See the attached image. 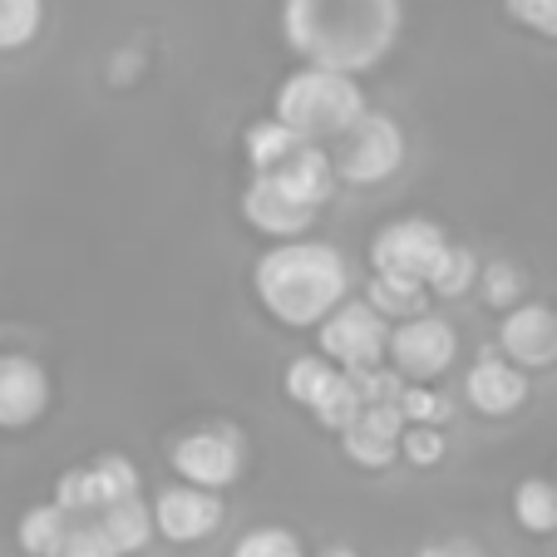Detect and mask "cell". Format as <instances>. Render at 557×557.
Returning <instances> with one entry per match:
<instances>
[{
    "mask_svg": "<svg viewBox=\"0 0 557 557\" xmlns=\"http://www.w3.org/2000/svg\"><path fill=\"white\" fill-rule=\"evenodd\" d=\"M405 0H282V35L306 64L366 74L395 50Z\"/></svg>",
    "mask_w": 557,
    "mask_h": 557,
    "instance_id": "6da1fadb",
    "label": "cell"
},
{
    "mask_svg": "<svg viewBox=\"0 0 557 557\" xmlns=\"http://www.w3.org/2000/svg\"><path fill=\"white\" fill-rule=\"evenodd\" d=\"M252 292L272 321L292 331H315L350 296V272L346 257L331 243H286L267 247L252 267Z\"/></svg>",
    "mask_w": 557,
    "mask_h": 557,
    "instance_id": "7a4b0ae2",
    "label": "cell"
},
{
    "mask_svg": "<svg viewBox=\"0 0 557 557\" xmlns=\"http://www.w3.org/2000/svg\"><path fill=\"white\" fill-rule=\"evenodd\" d=\"M366 109L370 104L366 89L356 85V74L321 70V64H301L296 74H286L272 99V119L306 144H336Z\"/></svg>",
    "mask_w": 557,
    "mask_h": 557,
    "instance_id": "3957f363",
    "label": "cell"
},
{
    "mask_svg": "<svg viewBox=\"0 0 557 557\" xmlns=\"http://www.w3.org/2000/svg\"><path fill=\"white\" fill-rule=\"evenodd\" d=\"M331 169H336V183H350V188H375V183H389L405 163V128L395 124L380 109H366L336 144H326Z\"/></svg>",
    "mask_w": 557,
    "mask_h": 557,
    "instance_id": "277c9868",
    "label": "cell"
},
{
    "mask_svg": "<svg viewBox=\"0 0 557 557\" xmlns=\"http://www.w3.org/2000/svg\"><path fill=\"white\" fill-rule=\"evenodd\" d=\"M454 360H459V331L444 315L420 311L389 326L385 366L400 370V380H440Z\"/></svg>",
    "mask_w": 557,
    "mask_h": 557,
    "instance_id": "5b68a950",
    "label": "cell"
},
{
    "mask_svg": "<svg viewBox=\"0 0 557 557\" xmlns=\"http://www.w3.org/2000/svg\"><path fill=\"white\" fill-rule=\"evenodd\" d=\"M321 336V356L336 360L341 370H366L385 360V341H389V321L360 296H346L336 311L315 326Z\"/></svg>",
    "mask_w": 557,
    "mask_h": 557,
    "instance_id": "8992f818",
    "label": "cell"
},
{
    "mask_svg": "<svg viewBox=\"0 0 557 557\" xmlns=\"http://www.w3.org/2000/svg\"><path fill=\"white\" fill-rule=\"evenodd\" d=\"M247 463V444L237 430L227 424H202V430H188L178 444H173V469H178L183 484L198 488H227L237 484V473Z\"/></svg>",
    "mask_w": 557,
    "mask_h": 557,
    "instance_id": "52a82bcc",
    "label": "cell"
},
{
    "mask_svg": "<svg viewBox=\"0 0 557 557\" xmlns=\"http://www.w3.org/2000/svg\"><path fill=\"white\" fill-rule=\"evenodd\" d=\"M449 237H444L440 222L430 218H395L370 237V267L389 276H430L434 262L444 257Z\"/></svg>",
    "mask_w": 557,
    "mask_h": 557,
    "instance_id": "ba28073f",
    "label": "cell"
},
{
    "mask_svg": "<svg viewBox=\"0 0 557 557\" xmlns=\"http://www.w3.org/2000/svg\"><path fill=\"white\" fill-rule=\"evenodd\" d=\"M243 218H247V227H257L262 237L286 243V237H306L311 222L321 218V208H315L311 198H301V193L286 178H276V173H252V183L243 188Z\"/></svg>",
    "mask_w": 557,
    "mask_h": 557,
    "instance_id": "9c48e42d",
    "label": "cell"
},
{
    "mask_svg": "<svg viewBox=\"0 0 557 557\" xmlns=\"http://www.w3.org/2000/svg\"><path fill=\"white\" fill-rule=\"evenodd\" d=\"M148 508H153V533H163L169 543H202L227 518L218 488H198V484H169Z\"/></svg>",
    "mask_w": 557,
    "mask_h": 557,
    "instance_id": "30bf717a",
    "label": "cell"
},
{
    "mask_svg": "<svg viewBox=\"0 0 557 557\" xmlns=\"http://www.w3.org/2000/svg\"><path fill=\"white\" fill-rule=\"evenodd\" d=\"M50 410V375L25 350H0V430H30Z\"/></svg>",
    "mask_w": 557,
    "mask_h": 557,
    "instance_id": "8fae6325",
    "label": "cell"
},
{
    "mask_svg": "<svg viewBox=\"0 0 557 557\" xmlns=\"http://www.w3.org/2000/svg\"><path fill=\"white\" fill-rule=\"evenodd\" d=\"M498 356L513 360L518 370H543L557 360V311L528 301L508 306L504 326H498Z\"/></svg>",
    "mask_w": 557,
    "mask_h": 557,
    "instance_id": "7c38bea8",
    "label": "cell"
},
{
    "mask_svg": "<svg viewBox=\"0 0 557 557\" xmlns=\"http://www.w3.org/2000/svg\"><path fill=\"white\" fill-rule=\"evenodd\" d=\"M400 430H405L400 405H366L341 430V449L360 469H389V463L400 459Z\"/></svg>",
    "mask_w": 557,
    "mask_h": 557,
    "instance_id": "4fadbf2b",
    "label": "cell"
},
{
    "mask_svg": "<svg viewBox=\"0 0 557 557\" xmlns=\"http://www.w3.org/2000/svg\"><path fill=\"white\" fill-rule=\"evenodd\" d=\"M463 395H469V405L479 414H488V420H504V414H518L528 400V375L513 366V360L504 356H479L469 366V375H463Z\"/></svg>",
    "mask_w": 557,
    "mask_h": 557,
    "instance_id": "5bb4252c",
    "label": "cell"
},
{
    "mask_svg": "<svg viewBox=\"0 0 557 557\" xmlns=\"http://www.w3.org/2000/svg\"><path fill=\"white\" fill-rule=\"evenodd\" d=\"M89 523L99 528V537H104L119 557H134V553H144V547L153 543V508H148L138 494L104 504Z\"/></svg>",
    "mask_w": 557,
    "mask_h": 557,
    "instance_id": "9a60e30c",
    "label": "cell"
},
{
    "mask_svg": "<svg viewBox=\"0 0 557 557\" xmlns=\"http://www.w3.org/2000/svg\"><path fill=\"white\" fill-rule=\"evenodd\" d=\"M366 301L375 306L385 321H405V315H420L430 306V286L420 276H389V272H375L370 276V292Z\"/></svg>",
    "mask_w": 557,
    "mask_h": 557,
    "instance_id": "2e32d148",
    "label": "cell"
},
{
    "mask_svg": "<svg viewBox=\"0 0 557 557\" xmlns=\"http://www.w3.org/2000/svg\"><path fill=\"white\" fill-rule=\"evenodd\" d=\"M74 518L60 504H35L21 518V553L25 557H60L64 537H70Z\"/></svg>",
    "mask_w": 557,
    "mask_h": 557,
    "instance_id": "e0dca14e",
    "label": "cell"
},
{
    "mask_svg": "<svg viewBox=\"0 0 557 557\" xmlns=\"http://www.w3.org/2000/svg\"><path fill=\"white\" fill-rule=\"evenodd\" d=\"M54 504L64 508L70 518H95L104 508V494H99V479H95V463H74V469L60 473V484H54Z\"/></svg>",
    "mask_w": 557,
    "mask_h": 557,
    "instance_id": "ac0fdd59",
    "label": "cell"
},
{
    "mask_svg": "<svg viewBox=\"0 0 557 557\" xmlns=\"http://www.w3.org/2000/svg\"><path fill=\"white\" fill-rule=\"evenodd\" d=\"M296 144H306V138H296L292 128L276 124V119H262V124H252L243 134V148H247V163H252V173H272Z\"/></svg>",
    "mask_w": 557,
    "mask_h": 557,
    "instance_id": "d6986e66",
    "label": "cell"
},
{
    "mask_svg": "<svg viewBox=\"0 0 557 557\" xmlns=\"http://www.w3.org/2000/svg\"><path fill=\"white\" fill-rule=\"evenodd\" d=\"M479 282V257L469 252V247L449 243L444 247V257L434 262V272L424 276V286H430V296H444V301H454V296H463L469 286Z\"/></svg>",
    "mask_w": 557,
    "mask_h": 557,
    "instance_id": "ffe728a7",
    "label": "cell"
},
{
    "mask_svg": "<svg viewBox=\"0 0 557 557\" xmlns=\"http://www.w3.org/2000/svg\"><path fill=\"white\" fill-rule=\"evenodd\" d=\"M513 518L528 533H557V484H547V479H523L513 494Z\"/></svg>",
    "mask_w": 557,
    "mask_h": 557,
    "instance_id": "44dd1931",
    "label": "cell"
},
{
    "mask_svg": "<svg viewBox=\"0 0 557 557\" xmlns=\"http://www.w3.org/2000/svg\"><path fill=\"white\" fill-rule=\"evenodd\" d=\"M336 375H341L336 360H326V356H301V360H292V370H286V395H292L301 410H311V405L321 400L331 385H336Z\"/></svg>",
    "mask_w": 557,
    "mask_h": 557,
    "instance_id": "7402d4cb",
    "label": "cell"
},
{
    "mask_svg": "<svg viewBox=\"0 0 557 557\" xmlns=\"http://www.w3.org/2000/svg\"><path fill=\"white\" fill-rule=\"evenodd\" d=\"M45 25V0H0V54L25 50Z\"/></svg>",
    "mask_w": 557,
    "mask_h": 557,
    "instance_id": "603a6c76",
    "label": "cell"
},
{
    "mask_svg": "<svg viewBox=\"0 0 557 557\" xmlns=\"http://www.w3.org/2000/svg\"><path fill=\"white\" fill-rule=\"evenodd\" d=\"M366 410V400H360V389H356V380H350V370H341L336 375V385L326 389V395H321V400L311 405V414H315V424H321V430H346L350 420H356V414Z\"/></svg>",
    "mask_w": 557,
    "mask_h": 557,
    "instance_id": "cb8c5ba5",
    "label": "cell"
},
{
    "mask_svg": "<svg viewBox=\"0 0 557 557\" xmlns=\"http://www.w3.org/2000/svg\"><path fill=\"white\" fill-rule=\"evenodd\" d=\"M400 414L405 424H444L454 414V405L444 400L440 389H430V380H410L400 389Z\"/></svg>",
    "mask_w": 557,
    "mask_h": 557,
    "instance_id": "d4e9b609",
    "label": "cell"
},
{
    "mask_svg": "<svg viewBox=\"0 0 557 557\" xmlns=\"http://www.w3.org/2000/svg\"><path fill=\"white\" fill-rule=\"evenodd\" d=\"M479 292H484L488 306L508 311V306H518V296H523V272H518L513 262H488V267H479Z\"/></svg>",
    "mask_w": 557,
    "mask_h": 557,
    "instance_id": "484cf974",
    "label": "cell"
},
{
    "mask_svg": "<svg viewBox=\"0 0 557 557\" xmlns=\"http://www.w3.org/2000/svg\"><path fill=\"white\" fill-rule=\"evenodd\" d=\"M400 459H410L414 469H434V463L444 459L440 424H405L400 430Z\"/></svg>",
    "mask_w": 557,
    "mask_h": 557,
    "instance_id": "4316f807",
    "label": "cell"
},
{
    "mask_svg": "<svg viewBox=\"0 0 557 557\" xmlns=\"http://www.w3.org/2000/svg\"><path fill=\"white\" fill-rule=\"evenodd\" d=\"M232 557H306V553L296 543V533H286V528H252L243 543L232 547Z\"/></svg>",
    "mask_w": 557,
    "mask_h": 557,
    "instance_id": "83f0119b",
    "label": "cell"
},
{
    "mask_svg": "<svg viewBox=\"0 0 557 557\" xmlns=\"http://www.w3.org/2000/svg\"><path fill=\"white\" fill-rule=\"evenodd\" d=\"M95 479H99V494H104V504L138 494V469L124 459V454H104V459H95Z\"/></svg>",
    "mask_w": 557,
    "mask_h": 557,
    "instance_id": "f1b7e54d",
    "label": "cell"
},
{
    "mask_svg": "<svg viewBox=\"0 0 557 557\" xmlns=\"http://www.w3.org/2000/svg\"><path fill=\"white\" fill-rule=\"evenodd\" d=\"M504 5H508V15H513L523 30L557 40V0H504Z\"/></svg>",
    "mask_w": 557,
    "mask_h": 557,
    "instance_id": "f546056e",
    "label": "cell"
},
{
    "mask_svg": "<svg viewBox=\"0 0 557 557\" xmlns=\"http://www.w3.org/2000/svg\"><path fill=\"white\" fill-rule=\"evenodd\" d=\"M60 557H119V553L104 543V537H99V528L85 518L79 528H70V537H64Z\"/></svg>",
    "mask_w": 557,
    "mask_h": 557,
    "instance_id": "4dcf8cb0",
    "label": "cell"
},
{
    "mask_svg": "<svg viewBox=\"0 0 557 557\" xmlns=\"http://www.w3.org/2000/svg\"><path fill=\"white\" fill-rule=\"evenodd\" d=\"M414 557H484V553H479L473 543H459V537H454V543H430V547H420Z\"/></svg>",
    "mask_w": 557,
    "mask_h": 557,
    "instance_id": "1f68e13d",
    "label": "cell"
},
{
    "mask_svg": "<svg viewBox=\"0 0 557 557\" xmlns=\"http://www.w3.org/2000/svg\"><path fill=\"white\" fill-rule=\"evenodd\" d=\"M315 557H356L350 547H326V553H315Z\"/></svg>",
    "mask_w": 557,
    "mask_h": 557,
    "instance_id": "d6a6232c",
    "label": "cell"
}]
</instances>
